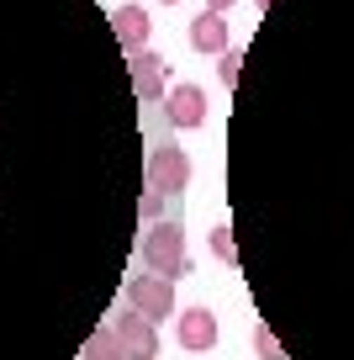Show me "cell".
<instances>
[{"label":"cell","mask_w":354,"mask_h":360,"mask_svg":"<svg viewBox=\"0 0 354 360\" xmlns=\"http://www.w3.org/2000/svg\"><path fill=\"white\" fill-rule=\"evenodd\" d=\"M143 259L154 276H164V281H175V276H185L190 259H185V228L175 223V217H164V223H148L143 233Z\"/></svg>","instance_id":"6da1fadb"},{"label":"cell","mask_w":354,"mask_h":360,"mask_svg":"<svg viewBox=\"0 0 354 360\" xmlns=\"http://www.w3.org/2000/svg\"><path fill=\"white\" fill-rule=\"evenodd\" d=\"M127 307L133 313H143L148 323H164V318H175V281H164V276H133L127 281Z\"/></svg>","instance_id":"7a4b0ae2"},{"label":"cell","mask_w":354,"mask_h":360,"mask_svg":"<svg viewBox=\"0 0 354 360\" xmlns=\"http://www.w3.org/2000/svg\"><path fill=\"white\" fill-rule=\"evenodd\" d=\"M185 186H190V159H185V148L159 143L154 154H148V191H159V196H180Z\"/></svg>","instance_id":"3957f363"},{"label":"cell","mask_w":354,"mask_h":360,"mask_svg":"<svg viewBox=\"0 0 354 360\" xmlns=\"http://www.w3.org/2000/svg\"><path fill=\"white\" fill-rule=\"evenodd\" d=\"M111 328H117V339H122L127 360H159V323H148L143 313H117L111 318Z\"/></svg>","instance_id":"277c9868"},{"label":"cell","mask_w":354,"mask_h":360,"mask_svg":"<svg viewBox=\"0 0 354 360\" xmlns=\"http://www.w3.org/2000/svg\"><path fill=\"white\" fill-rule=\"evenodd\" d=\"M111 27H117V43L127 48V58H133V53H143V48H148V37H154V22H148V11H143V6H133V0L111 11Z\"/></svg>","instance_id":"5b68a950"},{"label":"cell","mask_w":354,"mask_h":360,"mask_svg":"<svg viewBox=\"0 0 354 360\" xmlns=\"http://www.w3.org/2000/svg\"><path fill=\"white\" fill-rule=\"evenodd\" d=\"M175 339L180 349H211L217 345V318H211V307H185V313L175 318Z\"/></svg>","instance_id":"8992f818"},{"label":"cell","mask_w":354,"mask_h":360,"mask_svg":"<svg viewBox=\"0 0 354 360\" xmlns=\"http://www.w3.org/2000/svg\"><path fill=\"white\" fill-rule=\"evenodd\" d=\"M164 101H169V106H164V112H169V127H185V133H190V127L206 122V90H201V85H175Z\"/></svg>","instance_id":"52a82bcc"},{"label":"cell","mask_w":354,"mask_h":360,"mask_svg":"<svg viewBox=\"0 0 354 360\" xmlns=\"http://www.w3.org/2000/svg\"><path fill=\"white\" fill-rule=\"evenodd\" d=\"M127 69H133V90H138V101H164V58L159 53H133L127 58Z\"/></svg>","instance_id":"ba28073f"},{"label":"cell","mask_w":354,"mask_h":360,"mask_svg":"<svg viewBox=\"0 0 354 360\" xmlns=\"http://www.w3.org/2000/svg\"><path fill=\"white\" fill-rule=\"evenodd\" d=\"M190 48L222 58V53H228V16H222V11H201L196 22H190Z\"/></svg>","instance_id":"9c48e42d"},{"label":"cell","mask_w":354,"mask_h":360,"mask_svg":"<svg viewBox=\"0 0 354 360\" xmlns=\"http://www.w3.org/2000/svg\"><path fill=\"white\" fill-rule=\"evenodd\" d=\"M79 360H127V349H122V339H117V328L100 323L96 334L85 339V355H79Z\"/></svg>","instance_id":"30bf717a"},{"label":"cell","mask_w":354,"mask_h":360,"mask_svg":"<svg viewBox=\"0 0 354 360\" xmlns=\"http://www.w3.org/2000/svg\"><path fill=\"white\" fill-rule=\"evenodd\" d=\"M254 349H259L265 360H286V355H280V345H275V334H270L265 323H254Z\"/></svg>","instance_id":"8fae6325"},{"label":"cell","mask_w":354,"mask_h":360,"mask_svg":"<svg viewBox=\"0 0 354 360\" xmlns=\"http://www.w3.org/2000/svg\"><path fill=\"white\" fill-rule=\"evenodd\" d=\"M238 64H244V53H238V48H228V53L217 58V75H222V85H238Z\"/></svg>","instance_id":"7c38bea8"},{"label":"cell","mask_w":354,"mask_h":360,"mask_svg":"<svg viewBox=\"0 0 354 360\" xmlns=\"http://www.w3.org/2000/svg\"><path fill=\"white\" fill-rule=\"evenodd\" d=\"M211 255H217L222 265H232V259H238V249H232V233H228V228H217V233H211Z\"/></svg>","instance_id":"4fadbf2b"},{"label":"cell","mask_w":354,"mask_h":360,"mask_svg":"<svg viewBox=\"0 0 354 360\" xmlns=\"http://www.w3.org/2000/svg\"><path fill=\"white\" fill-rule=\"evenodd\" d=\"M228 6H238V0H206V11H222V16H228Z\"/></svg>","instance_id":"5bb4252c"},{"label":"cell","mask_w":354,"mask_h":360,"mask_svg":"<svg viewBox=\"0 0 354 360\" xmlns=\"http://www.w3.org/2000/svg\"><path fill=\"white\" fill-rule=\"evenodd\" d=\"M254 6H259V11H265V6H270V0H254Z\"/></svg>","instance_id":"9a60e30c"},{"label":"cell","mask_w":354,"mask_h":360,"mask_svg":"<svg viewBox=\"0 0 354 360\" xmlns=\"http://www.w3.org/2000/svg\"><path fill=\"white\" fill-rule=\"evenodd\" d=\"M164 6H180V0H164Z\"/></svg>","instance_id":"2e32d148"}]
</instances>
